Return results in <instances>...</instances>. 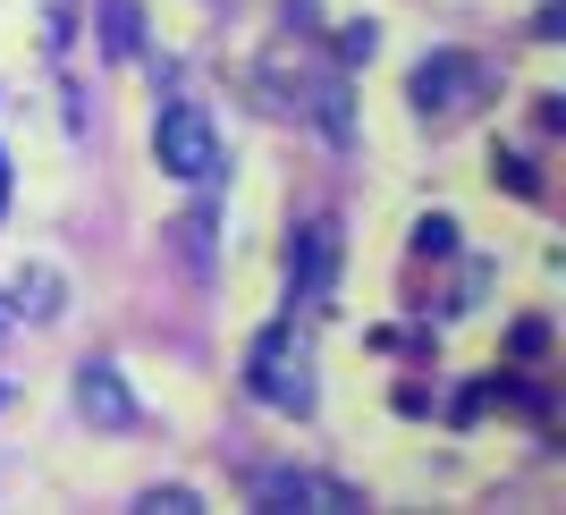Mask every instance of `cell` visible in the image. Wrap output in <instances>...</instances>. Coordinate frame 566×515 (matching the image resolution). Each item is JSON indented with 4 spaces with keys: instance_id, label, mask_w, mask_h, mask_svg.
I'll return each instance as SVG.
<instances>
[{
    "instance_id": "cell-1",
    "label": "cell",
    "mask_w": 566,
    "mask_h": 515,
    "mask_svg": "<svg viewBox=\"0 0 566 515\" xmlns=\"http://www.w3.org/2000/svg\"><path fill=\"white\" fill-rule=\"evenodd\" d=\"M245 389L280 414H313V355L296 347V329H262L245 347Z\"/></svg>"
},
{
    "instance_id": "cell-2",
    "label": "cell",
    "mask_w": 566,
    "mask_h": 515,
    "mask_svg": "<svg viewBox=\"0 0 566 515\" xmlns=\"http://www.w3.org/2000/svg\"><path fill=\"white\" fill-rule=\"evenodd\" d=\"M153 153H161V169L178 187H212L220 178V136H212V118L195 111V102H169V111L153 118Z\"/></svg>"
},
{
    "instance_id": "cell-3",
    "label": "cell",
    "mask_w": 566,
    "mask_h": 515,
    "mask_svg": "<svg viewBox=\"0 0 566 515\" xmlns=\"http://www.w3.org/2000/svg\"><path fill=\"white\" fill-rule=\"evenodd\" d=\"M406 94H415V111H423V118H465L473 102L491 94V69H482V60H465V51H431Z\"/></svg>"
},
{
    "instance_id": "cell-4",
    "label": "cell",
    "mask_w": 566,
    "mask_h": 515,
    "mask_svg": "<svg viewBox=\"0 0 566 515\" xmlns=\"http://www.w3.org/2000/svg\"><path fill=\"white\" fill-rule=\"evenodd\" d=\"M76 414L94 422V431H136L144 406H136V389H127L118 364H76Z\"/></svg>"
},
{
    "instance_id": "cell-5",
    "label": "cell",
    "mask_w": 566,
    "mask_h": 515,
    "mask_svg": "<svg viewBox=\"0 0 566 515\" xmlns=\"http://www.w3.org/2000/svg\"><path fill=\"white\" fill-rule=\"evenodd\" d=\"M331 271H338V220H305L296 245H287V287H296L305 305H322V296H331Z\"/></svg>"
},
{
    "instance_id": "cell-6",
    "label": "cell",
    "mask_w": 566,
    "mask_h": 515,
    "mask_svg": "<svg viewBox=\"0 0 566 515\" xmlns=\"http://www.w3.org/2000/svg\"><path fill=\"white\" fill-rule=\"evenodd\" d=\"M254 498H262V507H355L347 482H322V473H296V465L254 473Z\"/></svg>"
},
{
    "instance_id": "cell-7",
    "label": "cell",
    "mask_w": 566,
    "mask_h": 515,
    "mask_svg": "<svg viewBox=\"0 0 566 515\" xmlns=\"http://www.w3.org/2000/svg\"><path fill=\"white\" fill-rule=\"evenodd\" d=\"M0 296H9L18 322H60V313H69V280H60L51 262H18V280L0 287Z\"/></svg>"
},
{
    "instance_id": "cell-8",
    "label": "cell",
    "mask_w": 566,
    "mask_h": 515,
    "mask_svg": "<svg viewBox=\"0 0 566 515\" xmlns=\"http://www.w3.org/2000/svg\"><path fill=\"white\" fill-rule=\"evenodd\" d=\"M102 51H111V60H136L144 51V9L136 0H111V9H102Z\"/></svg>"
},
{
    "instance_id": "cell-9",
    "label": "cell",
    "mask_w": 566,
    "mask_h": 515,
    "mask_svg": "<svg viewBox=\"0 0 566 515\" xmlns=\"http://www.w3.org/2000/svg\"><path fill=\"white\" fill-rule=\"evenodd\" d=\"M178 254H187V271H212V220H203V211L178 220Z\"/></svg>"
},
{
    "instance_id": "cell-10",
    "label": "cell",
    "mask_w": 566,
    "mask_h": 515,
    "mask_svg": "<svg viewBox=\"0 0 566 515\" xmlns=\"http://www.w3.org/2000/svg\"><path fill=\"white\" fill-rule=\"evenodd\" d=\"M136 507L144 515H203V498H195V491H144Z\"/></svg>"
},
{
    "instance_id": "cell-11",
    "label": "cell",
    "mask_w": 566,
    "mask_h": 515,
    "mask_svg": "<svg viewBox=\"0 0 566 515\" xmlns=\"http://www.w3.org/2000/svg\"><path fill=\"white\" fill-rule=\"evenodd\" d=\"M380 51V25H338V60H373Z\"/></svg>"
},
{
    "instance_id": "cell-12",
    "label": "cell",
    "mask_w": 566,
    "mask_h": 515,
    "mask_svg": "<svg viewBox=\"0 0 566 515\" xmlns=\"http://www.w3.org/2000/svg\"><path fill=\"white\" fill-rule=\"evenodd\" d=\"M415 245H423V254H449V245H457V220H423V229H415Z\"/></svg>"
},
{
    "instance_id": "cell-13",
    "label": "cell",
    "mask_w": 566,
    "mask_h": 515,
    "mask_svg": "<svg viewBox=\"0 0 566 515\" xmlns=\"http://www.w3.org/2000/svg\"><path fill=\"white\" fill-rule=\"evenodd\" d=\"M9 329H18V313H9V296H0V338H9Z\"/></svg>"
},
{
    "instance_id": "cell-14",
    "label": "cell",
    "mask_w": 566,
    "mask_h": 515,
    "mask_svg": "<svg viewBox=\"0 0 566 515\" xmlns=\"http://www.w3.org/2000/svg\"><path fill=\"white\" fill-rule=\"evenodd\" d=\"M0 211H9V153H0Z\"/></svg>"
},
{
    "instance_id": "cell-15",
    "label": "cell",
    "mask_w": 566,
    "mask_h": 515,
    "mask_svg": "<svg viewBox=\"0 0 566 515\" xmlns=\"http://www.w3.org/2000/svg\"><path fill=\"white\" fill-rule=\"evenodd\" d=\"M0 398H9V389H0Z\"/></svg>"
}]
</instances>
